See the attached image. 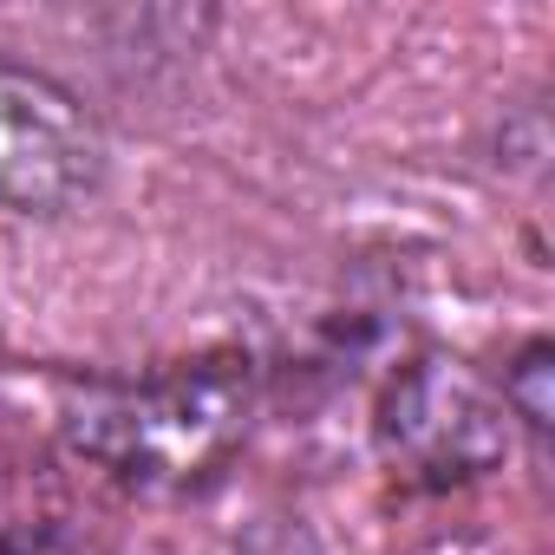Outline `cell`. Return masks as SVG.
I'll return each mask as SVG.
<instances>
[{
    "label": "cell",
    "mask_w": 555,
    "mask_h": 555,
    "mask_svg": "<svg viewBox=\"0 0 555 555\" xmlns=\"http://www.w3.org/2000/svg\"><path fill=\"white\" fill-rule=\"evenodd\" d=\"M548 360H555V353H548V340H535V347L516 360L509 386H503V412H509V418H522V425L535 431V444H548V412H555V405H548V373H555Z\"/></svg>",
    "instance_id": "obj_4"
},
{
    "label": "cell",
    "mask_w": 555,
    "mask_h": 555,
    "mask_svg": "<svg viewBox=\"0 0 555 555\" xmlns=\"http://www.w3.org/2000/svg\"><path fill=\"white\" fill-rule=\"evenodd\" d=\"M73 444L125 483L183 490L203 483L248 431V366L196 360L144 386H99L66 418Z\"/></svg>",
    "instance_id": "obj_1"
},
{
    "label": "cell",
    "mask_w": 555,
    "mask_h": 555,
    "mask_svg": "<svg viewBox=\"0 0 555 555\" xmlns=\"http://www.w3.org/2000/svg\"><path fill=\"white\" fill-rule=\"evenodd\" d=\"M0 555H105V548L66 522H14L0 535Z\"/></svg>",
    "instance_id": "obj_5"
},
{
    "label": "cell",
    "mask_w": 555,
    "mask_h": 555,
    "mask_svg": "<svg viewBox=\"0 0 555 555\" xmlns=\"http://www.w3.org/2000/svg\"><path fill=\"white\" fill-rule=\"evenodd\" d=\"M105 177L99 118L47 73L0 60V209L60 216Z\"/></svg>",
    "instance_id": "obj_2"
},
{
    "label": "cell",
    "mask_w": 555,
    "mask_h": 555,
    "mask_svg": "<svg viewBox=\"0 0 555 555\" xmlns=\"http://www.w3.org/2000/svg\"><path fill=\"white\" fill-rule=\"evenodd\" d=\"M379 444L386 457L425 483V490H451L483 477L503 451H509V412L496 392H483L464 366L451 360H418L386 386L379 405Z\"/></svg>",
    "instance_id": "obj_3"
}]
</instances>
